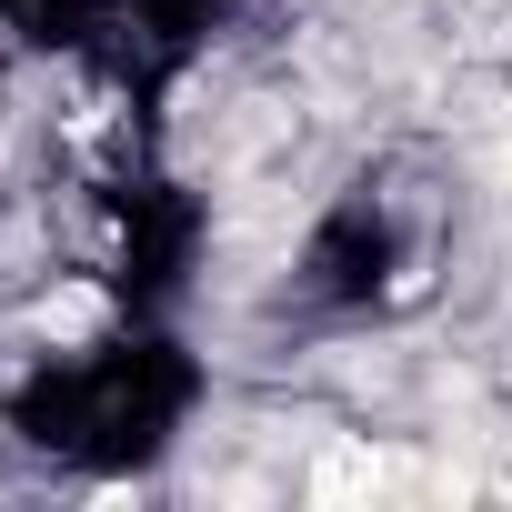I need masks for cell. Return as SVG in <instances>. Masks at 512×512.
Listing matches in <instances>:
<instances>
[{
  "label": "cell",
  "mask_w": 512,
  "mask_h": 512,
  "mask_svg": "<svg viewBox=\"0 0 512 512\" xmlns=\"http://www.w3.org/2000/svg\"><path fill=\"white\" fill-rule=\"evenodd\" d=\"M372 482H382V462H372V452H332V462L312 472V492H322V502H342V492H372Z\"/></svg>",
  "instance_id": "1"
},
{
  "label": "cell",
  "mask_w": 512,
  "mask_h": 512,
  "mask_svg": "<svg viewBox=\"0 0 512 512\" xmlns=\"http://www.w3.org/2000/svg\"><path fill=\"white\" fill-rule=\"evenodd\" d=\"M101 322V292H51L41 302V332H91Z\"/></svg>",
  "instance_id": "2"
}]
</instances>
